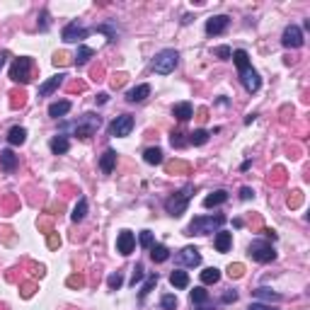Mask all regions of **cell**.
<instances>
[{
	"label": "cell",
	"mask_w": 310,
	"mask_h": 310,
	"mask_svg": "<svg viewBox=\"0 0 310 310\" xmlns=\"http://www.w3.org/2000/svg\"><path fill=\"white\" fill-rule=\"evenodd\" d=\"M223 223H226V216H223V213H216V216H196V218L186 226L185 235H208V233H218Z\"/></svg>",
	"instance_id": "cell-1"
},
{
	"label": "cell",
	"mask_w": 310,
	"mask_h": 310,
	"mask_svg": "<svg viewBox=\"0 0 310 310\" xmlns=\"http://www.w3.org/2000/svg\"><path fill=\"white\" fill-rule=\"evenodd\" d=\"M191 194H194V186H191V185L182 186L177 194H172L170 199H165V211H167L172 218L182 216V213L186 211V206H189V199H191Z\"/></svg>",
	"instance_id": "cell-2"
},
{
	"label": "cell",
	"mask_w": 310,
	"mask_h": 310,
	"mask_svg": "<svg viewBox=\"0 0 310 310\" xmlns=\"http://www.w3.org/2000/svg\"><path fill=\"white\" fill-rule=\"evenodd\" d=\"M177 63H180V54H177L175 49H163V51L155 54V59H153V70H155L158 75H170V73L177 68Z\"/></svg>",
	"instance_id": "cell-3"
},
{
	"label": "cell",
	"mask_w": 310,
	"mask_h": 310,
	"mask_svg": "<svg viewBox=\"0 0 310 310\" xmlns=\"http://www.w3.org/2000/svg\"><path fill=\"white\" fill-rule=\"evenodd\" d=\"M32 70H34V61L29 56H20V59H15V63L10 65V78L15 83L27 85L32 80Z\"/></svg>",
	"instance_id": "cell-4"
},
{
	"label": "cell",
	"mask_w": 310,
	"mask_h": 310,
	"mask_svg": "<svg viewBox=\"0 0 310 310\" xmlns=\"http://www.w3.org/2000/svg\"><path fill=\"white\" fill-rule=\"evenodd\" d=\"M248 254L254 262H259V264H267V262H274L276 259V252H274L269 240H254V243H249Z\"/></svg>",
	"instance_id": "cell-5"
},
{
	"label": "cell",
	"mask_w": 310,
	"mask_h": 310,
	"mask_svg": "<svg viewBox=\"0 0 310 310\" xmlns=\"http://www.w3.org/2000/svg\"><path fill=\"white\" fill-rule=\"evenodd\" d=\"M102 124V119L97 117V114H83L80 119H78V124L73 126V131H75V136L78 138H90L97 128Z\"/></svg>",
	"instance_id": "cell-6"
},
{
	"label": "cell",
	"mask_w": 310,
	"mask_h": 310,
	"mask_svg": "<svg viewBox=\"0 0 310 310\" xmlns=\"http://www.w3.org/2000/svg\"><path fill=\"white\" fill-rule=\"evenodd\" d=\"M131 128H133V117L131 114H122V117H117L109 128H107V133L112 136V138H124L131 133Z\"/></svg>",
	"instance_id": "cell-7"
},
{
	"label": "cell",
	"mask_w": 310,
	"mask_h": 310,
	"mask_svg": "<svg viewBox=\"0 0 310 310\" xmlns=\"http://www.w3.org/2000/svg\"><path fill=\"white\" fill-rule=\"evenodd\" d=\"M90 32H92V29H87V27H83V24H78V22H68V24L63 27L61 39L63 41H68V44H73V41H83V39H87Z\"/></svg>",
	"instance_id": "cell-8"
},
{
	"label": "cell",
	"mask_w": 310,
	"mask_h": 310,
	"mask_svg": "<svg viewBox=\"0 0 310 310\" xmlns=\"http://www.w3.org/2000/svg\"><path fill=\"white\" fill-rule=\"evenodd\" d=\"M281 44L286 49H301L303 46V32H301V27L298 24H289L284 29V34H281Z\"/></svg>",
	"instance_id": "cell-9"
},
{
	"label": "cell",
	"mask_w": 310,
	"mask_h": 310,
	"mask_svg": "<svg viewBox=\"0 0 310 310\" xmlns=\"http://www.w3.org/2000/svg\"><path fill=\"white\" fill-rule=\"evenodd\" d=\"M240 83H243V87L248 90L249 95H252V92H257V90L262 87V78H259V73H257L252 65H248V68H243V70H240Z\"/></svg>",
	"instance_id": "cell-10"
},
{
	"label": "cell",
	"mask_w": 310,
	"mask_h": 310,
	"mask_svg": "<svg viewBox=\"0 0 310 310\" xmlns=\"http://www.w3.org/2000/svg\"><path fill=\"white\" fill-rule=\"evenodd\" d=\"M228 24H230L228 15H216V17L206 20V34L208 37H218V34H223L228 29Z\"/></svg>",
	"instance_id": "cell-11"
},
{
	"label": "cell",
	"mask_w": 310,
	"mask_h": 310,
	"mask_svg": "<svg viewBox=\"0 0 310 310\" xmlns=\"http://www.w3.org/2000/svg\"><path fill=\"white\" fill-rule=\"evenodd\" d=\"M65 78H68L65 73H59V75L49 78L46 83H41V85H39V97H49V95H54L63 83H65Z\"/></svg>",
	"instance_id": "cell-12"
},
{
	"label": "cell",
	"mask_w": 310,
	"mask_h": 310,
	"mask_svg": "<svg viewBox=\"0 0 310 310\" xmlns=\"http://www.w3.org/2000/svg\"><path fill=\"white\" fill-rule=\"evenodd\" d=\"M133 248H136V238H133V233H131V230H122L119 238H117V252L124 254V257H128V254L133 252Z\"/></svg>",
	"instance_id": "cell-13"
},
{
	"label": "cell",
	"mask_w": 310,
	"mask_h": 310,
	"mask_svg": "<svg viewBox=\"0 0 310 310\" xmlns=\"http://www.w3.org/2000/svg\"><path fill=\"white\" fill-rule=\"evenodd\" d=\"M177 262L185 264V267H199V264H201V254H199L196 248H185V249H180Z\"/></svg>",
	"instance_id": "cell-14"
},
{
	"label": "cell",
	"mask_w": 310,
	"mask_h": 310,
	"mask_svg": "<svg viewBox=\"0 0 310 310\" xmlns=\"http://www.w3.org/2000/svg\"><path fill=\"white\" fill-rule=\"evenodd\" d=\"M114 167H117V150L107 148V150L102 153V158H100V170H102L104 175H112Z\"/></svg>",
	"instance_id": "cell-15"
},
{
	"label": "cell",
	"mask_w": 310,
	"mask_h": 310,
	"mask_svg": "<svg viewBox=\"0 0 310 310\" xmlns=\"http://www.w3.org/2000/svg\"><path fill=\"white\" fill-rule=\"evenodd\" d=\"M49 148H51V153H54V155H65V153L70 150V141H68V136H61V133H56V136L51 138Z\"/></svg>",
	"instance_id": "cell-16"
},
{
	"label": "cell",
	"mask_w": 310,
	"mask_h": 310,
	"mask_svg": "<svg viewBox=\"0 0 310 310\" xmlns=\"http://www.w3.org/2000/svg\"><path fill=\"white\" fill-rule=\"evenodd\" d=\"M148 95H150V85H136L133 90L126 92V100H128L131 104H138V102H143Z\"/></svg>",
	"instance_id": "cell-17"
},
{
	"label": "cell",
	"mask_w": 310,
	"mask_h": 310,
	"mask_svg": "<svg viewBox=\"0 0 310 310\" xmlns=\"http://www.w3.org/2000/svg\"><path fill=\"white\" fill-rule=\"evenodd\" d=\"M24 141H27V128L24 126H12L7 131V143L10 145H22Z\"/></svg>",
	"instance_id": "cell-18"
},
{
	"label": "cell",
	"mask_w": 310,
	"mask_h": 310,
	"mask_svg": "<svg viewBox=\"0 0 310 310\" xmlns=\"http://www.w3.org/2000/svg\"><path fill=\"white\" fill-rule=\"evenodd\" d=\"M228 201V191L226 189H218V191H211L206 199H204V206L206 208H213V206H221V204H226Z\"/></svg>",
	"instance_id": "cell-19"
},
{
	"label": "cell",
	"mask_w": 310,
	"mask_h": 310,
	"mask_svg": "<svg viewBox=\"0 0 310 310\" xmlns=\"http://www.w3.org/2000/svg\"><path fill=\"white\" fill-rule=\"evenodd\" d=\"M213 245H216V252H228V249H230V245H233V233L218 230V233H216Z\"/></svg>",
	"instance_id": "cell-20"
},
{
	"label": "cell",
	"mask_w": 310,
	"mask_h": 310,
	"mask_svg": "<svg viewBox=\"0 0 310 310\" xmlns=\"http://www.w3.org/2000/svg\"><path fill=\"white\" fill-rule=\"evenodd\" d=\"M172 117H177L180 122H189V119L194 117V107H191L189 102H180V104L172 107Z\"/></svg>",
	"instance_id": "cell-21"
},
{
	"label": "cell",
	"mask_w": 310,
	"mask_h": 310,
	"mask_svg": "<svg viewBox=\"0 0 310 310\" xmlns=\"http://www.w3.org/2000/svg\"><path fill=\"white\" fill-rule=\"evenodd\" d=\"M165 170H167V175H189L191 172V165L185 163V160H172V163L165 165Z\"/></svg>",
	"instance_id": "cell-22"
},
{
	"label": "cell",
	"mask_w": 310,
	"mask_h": 310,
	"mask_svg": "<svg viewBox=\"0 0 310 310\" xmlns=\"http://www.w3.org/2000/svg\"><path fill=\"white\" fill-rule=\"evenodd\" d=\"M0 167L5 172H12L17 167V155L12 150H0Z\"/></svg>",
	"instance_id": "cell-23"
},
{
	"label": "cell",
	"mask_w": 310,
	"mask_h": 310,
	"mask_svg": "<svg viewBox=\"0 0 310 310\" xmlns=\"http://www.w3.org/2000/svg\"><path fill=\"white\" fill-rule=\"evenodd\" d=\"M68 112H70V102H68V100L54 102V104L49 107V117H51V119H61V117H65Z\"/></svg>",
	"instance_id": "cell-24"
},
{
	"label": "cell",
	"mask_w": 310,
	"mask_h": 310,
	"mask_svg": "<svg viewBox=\"0 0 310 310\" xmlns=\"http://www.w3.org/2000/svg\"><path fill=\"white\" fill-rule=\"evenodd\" d=\"M85 216H87V199L80 196L78 204H75V208H73V213H70V218H73V223H80Z\"/></svg>",
	"instance_id": "cell-25"
},
{
	"label": "cell",
	"mask_w": 310,
	"mask_h": 310,
	"mask_svg": "<svg viewBox=\"0 0 310 310\" xmlns=\"http://www.w3.org/2000/svg\"><path fill=\"white\" fill-rule=\"evenodd\" d=\"M170 284H172L175 289H186V286H189V274L182 271V269H175V271L170 274Z\"/></svg>",
	"instance_id": "cell-26"
},
{
	"label": "cell",
	"mask_w": 310,
	"mask_h": 310,
	"mask_svg": "<svg viewBox=\"0 0 310 310\" xmlns=\"http://www.w3.org/2000/svg\"><path fill=\"white\" fill-rule=\"evenodd\" d=\"M150 259H153L155 264L167 262V259H170V249L165 248V245H153V248H150Z\"/></svg>",
	"instance_id": "cell-27"
},
{
	"label": "cell",
	"mask_w": 310,
	"mask_h": 310,
	"mask_svg": "<svg viewBox=\"0 0 310 310\" xmlns=\"http://www.w3.org/2000/svg\"><path fill=\"white\" fill-rule=\"evenodd\" d=\"M208 131L206 128H196V131H191L189 133V138H186V143H191V145H204L206 141H208Z\"/></svg>",
	"instance_id": "cell-28"
},
{
	"label": "cell",
	"mask_w": 310,
	"mask_h": 310,
	"mask_svg": "<svg viewBox=\"0 0 310 310\" xmlns=\"http://www.w3.org/2000/svg\"><path fill=\"white\" fill-rule=\"evenodd\" d=\"M221 281V269H216V267H208V269H204L201 271V284H218Z\"/></svg>",
	"instance_id": "cell-29"
},
{
	"label": "cell",
	"mask_w": 310,
	"mask_h": 310,
	"mask_svg": "<svg viewBox=\"0 0 310 310\" xmlns=\"http://www.w3.org/2000/svg\"><path fill=\"white\" fill-rule=\"evenodd\" d=\"M92 56H95V49H90V46L80 44V46H78V54H75V65H85Z\"/></svg>",
	"instance_id": "cell-30"
},
{
	"label": "cell",
	"mask_w": 310,
	"mask_h": 310,
	"mask_svg": "<svg viewBox=\"0 0 310 310\" xmlns=\"http://www.w3.org/2000/svg\"><path fill=\"white\" fill-rule=\"evenodd\" d=\"M143 160H145L148 165H160V163H163V150H160V148H148V150L143 153Z\"/></svg>",
	"instance_id": "cell-31"
},
{
	"label": "cell",
	"mask_w": 310,
	"mask_h": 310,
	"mask_svg": "<svg viewBox=\"0 0 310 310\" xmlns=\"http://www.w3.org/2000/svg\"><path fill=\"white\" fill-rule=\"evenodd\" d=\"M206 303H211L208 291H204L201 286H199V289H194V291H191V306H206Z\"/></svg>",
	"instance_id": "cell-32"
},
{
	"label": "cell",
	"mask_w": 310,
	"mask_h": 310,
	"mask_svg": "<svg viewBox=\"0 0 310 310\" xmlns=\"http://www.w3.org/2000/svg\"><path fill=\"white\" fill-rule=\"evenodd\" d=\"M155 284H158V274H150V276L145 279V284L141 286V291H138V298H141V301H145V296H148V293L155 289Z\"/></svg>",
	"instance_id": "cell-33"
},
{
	"label": "cell",
	"mask_w": 310,
	"mask_h": 310,
	"mask_svg": "<svg viewBox=\"0 0 310 310\" xmlns=\"http://www.w3.org/2000/svg\"><path fill=\"white\" fill-rule=\"evenodd\" d=\"M252 293H254L257 298H262V301H269V303H271V301H274V303H279V301H281V296H279V293H274L271 289H264V286H262V289H257V291H252Z\"/></svg>",
	"instance_id": "cell-34"
},
{
	"label": "cell",
	"mask_w": 310,
	"mask_h": 310,
	"mask_svg": "<svg viewBox=\"0 0 310 310\" xmlns=\"http://www.w3.org/2000/svg\"><path fill=\"white\" fill-rule=\"evenodd\" d=\"M233 61H235V65H238V70H243V68H248L249 65V56L245 49H238V51H233V56H230Z\"/></svg>",
	"instance_id": "cell-35"
},
{
	"label": "cell",
	"mask_w": 310,
	"mask_h": 310,
	"mask_svg": "<svg viewBox=\"0 0 310 310\" xmlns=\"http://www.w3.org/2000/svg\"><path fill=\"white\" fill-rule=\"evenodd\" d=\"M10 104H12V109H17V107H24V102H27V95H24V90H15V92H10Z\"/></svg>",
	"instance_id": "cell-36"
},
{
	"label": "cell",
	"mask_w": 310,
	"mask_h": 310,
	"mask_svg": "<svg viewBox=\"0 0 310 310\" xmlns=\"http://www.w3.org/2000/svg\"><path fill=\"white\" fill-rule=\"evenodd\" d=\"M122 284H124V276H122V271H114V274H109V279H107V286H109L112 291L122 289Z\"/></svg>",
	"instance_id": "cell-37"
},
{
	"label": "cell",
	"mask_w": 310,
	"mask_h": 310,
	"mask_svg": "<svg viewBox=\"0 0 310 310\" xmlns=\"http://www.w3.org/2000/svg\"><path fill=\"white\" fill-rule=\"evenodd\" d=\"M170 143H172V148H185L186 145V138L182 131H172L170 133Z\"/></svg>",
	"instance_id": "cell-38"
},
{
	"label": "cell",
	"mask_w": 310,
	"mask_h": 310,
	"mask_svg": "<svg viewBox=\"0 0 310 310\" xmlns=\"http://www.w3.org/2000/svg\"><path fill=\"white\" fill-rule=\"evenodd\" d=\"M228 276H230V279H240V276H245V267H243L240 262L230 264V267H228Z\"/></svg>",
	"instance_id": "cell-39"
},
{
	"label": "cell",
	"mask_w": 310,
	"mask_h": 310,
	"mask_svg": "<svg viewBox=\"0 0 310 310\" xmlns=\"http://www.w3.org/2000/svg\"><path fill=\"white\" fill-rule=\"evenodd\" d=\"M65 284H68L70 289H83V286H85V276H83V274H73V276L65 279Z\"/></svg>",
	"instance_id": "cell-40"
},
{
	"label": "cell",
	"mask_w": 310,
	"mask_h": 310,
	"mask_svg": "<svg viewBox=\"0 0 310 310\" xmlns=\"http://www.w3.org/2000/svg\"><path fill=\"white\" fill-rule=\"evenodd\" d=\"M97 32H104V34L109 37V41H112V44H114V41H117V37H119V32H117L112 24H100V27H97Z\"/></svg>",
	"instance_id": "cell-41"
},
{
	"label": "cell",
	"mask_w": 310,
	"mask_h": 310,
	"mask_svg": "<svg viewBox=\"0 0 310 310\" xmlns=\"http://www.w3.org/2000/svg\"><path fill=\"white\" fill-rule=\"evenodd\" d=\"M160 306H163V310H175V308H177V296H172V293L163 296Z\"/></svg>",
	"instance_id": "cell-42"
},
{
	"label": "cell",
	"mask_w": 310,
	"mask_h": 310,
	"mask_svg": "<svg viewBox=\"0 0 310 310\" xmlns=\"http://www.w3.org/2000/svg\"><path fill=\"white\" fill-rule=\"evenodd\" d=\"M46 245H49V249H59L61 248V235H59L56 230H51L49 238H46Z\"/></svg>",
	"instance_id": "cell-43"
},
{
	"label": "cell",
	"mask_w": 310,
	"mask_h": 310,
	"mask_svg": "<svg viewBox=\"0 0 310 310\" xmlns=\"http://www.w3.org/2000/svg\"><path fill=\"white\" fill-rule=\"evenodd\" d=\"M286 204H289V208H298V206L303 204V191H293V194L289 196Z\"/></svg>",
	"instance_id": "cell-44"
},
{
	"label": "cell",
	"mask_w": 310,
	"mask_h": 310,
	"mask_svg": "<svg viewBox=\"0 0 310 310\" xmlns=\"http://www.w3.org/2000/svg\"><path fill=\"white\" fill-rule=\"evenodd\" d=\"M153 245H155V243H153V233H150V230H141V248L150 249Z\"/></svg>",
	"instance_id": "cell-45"
},
{
	"label": "cell",
	"mask_w": 310,
	"mask_h": 310,
	"mask_svg": "<svg viewBox=\"0 0 310 310\" xmlns=\"http://www.w3.org/2000/svg\"><path fill=\"white\" fill-rule=\"evenodd\" d=\"M213 54H216L218 59H223V61H228V59L233 56V49H230V46H218V49H216Z\"/></svg>",
	"instance_id": "cell-46"
},
{
	"label": "cell",
	"mask_w": 310,
	"mask_h": 310,
	"mask_svg": "<svg viewBox=\"0 0 310 310\" xmlns=\"http://www.w3.org/2000/svg\"><path fill=\"white\" fill-rule=\"evenodd\" d=\"M284 180H286V175H284V170H281V167H276V170H274V175L269 177V182H271V185H284Z\"/></svg>",
	"instance_id": "cell-47"
},
{
	"label": "cell",
	"mask_w": 310,
	"mask_h": 310,
	"mask_svg": "<svg viewBox=\"0 0 310 310\" xmlns=\"http://www.w3.org/2000/svg\"><path fill=\"white\" fill-rule=\"evenodd\" d=\"M20 291H22V298H32V296H34V291H37V284H34V281H29V284H24Z\"/></svg>",
	"instance_id": "cell-48"
},
{
	"label": "cell",
	"mask_w": 310,
	"mask_h": 310,
	"mask_svg": "<svg viewBox=\"0 0 310 310\" xmlns=\"http://www.w3.org/2000/svg\"><path fill=\"white\" fill-rule=\"evenodd\" d=\"M141 279H143V264H136L133 267V276H131V286H136Z\"/></svg>",
	"instance_id": "cell-49"
},
{
	"label": "cell",
	"mask_w": 310,
	"mask_h": 310,
	"mask_svg": "<svg viewBox=\"0 0 310 310\" xmlns=\"http://www.w3.org/2000/svg\"><path fill=\"white\" fill-rule=\"evenodd\" d=\"M221 301H223V303H235V301H238V291H235V289H228V291L223 293Z\"/></svg>",
	"instance_id": "cell-50"
},
{
	"label": "cell",
	"mask_w": 310,
	"mask_h": 310,
	"mask_svg": "<svg viewBox=\"0 0 310 310\" xmlns=\"http://www.w3.org/2000/svg\"><path fill=\"white\" fill-rule=\"evenodd\" d=\"M124 83H126V75H124V73H119V75H112V87H114V90H117V87H122Z\"/></svg>",
	"instance_id": "cell-51"
},
{
	"label": "cell",
	"mask_w": 310,
	"mask_h": 310,
	"mask_svg": "<svg viewBox=\"0 0 310 310\" xmlns=\"http://www.w3.org/2000/svg\"><path fill=\"white\" fill-rule=\"evenodd\" d=\"M68 63V56L63 54V51H59L56 56H54V65H65Z\"/></svg>",
	"instance_id": "cell-52"
},
{
	"label": "cell",
	"mask_w": 310,
	"mask_h": 310,
	"mask_svg": "<svg viewBox=\"0 0 310 310\" xmlns=\"http://www.w3.org/2000/svg\"><path fill=\"white\" fill-rule=\"evenodd\" d=\"M252 196H254V191H252L249 186H243V189H240V199H243V201H248Z\"/></svg>",
	"instance_id": "cell-53"
},
{
	"label": "cell",
	"mask_w": 310,
	"mask_h": 310,
	"mask_svg": "<svg viewBox=\"0 0 310 310\" xmlns=\"http://www.w3.org/2000/svg\"><path fill=\"white\" fill-rule=\"evenodd\" d=\"M29 267H32V274H34V276H39V279L44 276V267H41V264H29Z\"/></svg>",
	"instance_id": "cell-54"
},
{
	"label": "cell",
	"mask_w": 310,
	"mask_h": 310,
	"mask_svg": "<svg viewBox=\"0 0 310 310\" xmlns=\"http://www.w3.org/2000/svg\"><path fill=\"white\" fill-rule=\"evenodd\" d=\"M248 310H276V308H271V306H267V303H252Z\"/></svg>",
	"instance_id": "cell-55"
},
{
	"label": "cell",
	"mask_w": 310,
	"mask_h": 310,
	"mask_svg": "<svg viewBox=\"0 0 310 310\" xmlns=\"http://www.w3.org/2000/svg\"><path fill=\"white\" fill-rule=\"evenodd\" d=\"M262 233H264V238H267V240H271V243L276 240V233H274L271 228H262Z\"/></svg>",
	"instance_id": "cell-56"
},
{
	"label": "cell",
	"mask_w": 310,
	"mask_h": 310,
	"mask_svg": "<svg viewBox=\"0 0 310 310\" xmlns=\"http://www.w3.org/2000/svg\"><path fill=\"white\" fill-rule=\"evenodd\" d=\"M41 29H49V12L41 10Z\"/></svg>",
	"instance_id": "cell-57"
},
{
	"label": "cell",
	"mask_w": 310,
	"mask_h": 310,
	"mask_svg": "<svg viewBox=\"0 0 310 310\" xmlns=\"http://www.w3.org/2000/svg\"><path fill=\"white\" fill-rule=\"evenodd\" d=\"M95 100H97V104H104V102L109 100V95H107V92H100V95H97Z\"/></svg>",
	"instance_id": "cell-58"
},
{
	"label": "cell",
	"mask_w": 310,
	"mask_h": 310,
	"mask_svg": "<svg viewBox=\"0 0 310 310\" xmlns=\"http://www.w3.org/2000/svg\"><path fill=\"white\" fill-rule=\"evenodd\" d=\"M7 56H10V54H7V51H0V68H2V65H5V59H7Z\"/></svg>",
	"instance_id": "cell-59"
},
{
	"label": "cell",
	"mask_w": 310,
	"mask_h": 310,
	"mask_svg": "<svg viewBox=\"0 0 310 310\" xmlns=\"http://www.w3.org/2000/svg\"><path fill=\"white\" fill-rule=\"evenodd\" d=\"M100 75H102V68H95V70H92V78L100 80Z\"/></svg>",
	"instance_id": "cell-60"
},
{
	"label": "cell",
	"mask_w": 310,
	"mask_h": 310,
	"mask_svg": "<svg viewBox=\"0 0 310 310\" xmlns=\"http://www.w3.org/2000/svg\"><path fill=\"white\" fill-rule=\"evenodd\" d=\"M194 310H213V306H208V303L206 306H194Z\"/></svg>",
	"instance_id": "cell-61"
},
{
	"label": "cell",
	"mask_w": 310,
	"mask_h": 310,
	"mask_svg": "<svg viewBox=\"0 0 310 310\" xmlns=\"http://www.w3.org/2000/svg\"><path fill=\"white\" fill-rule=\"evenodd\" d=\"M254 119H257V114H248V119H245V124H252Z\"/></svg>",
	"instance_id": "cell-62"
}]
</instances>
